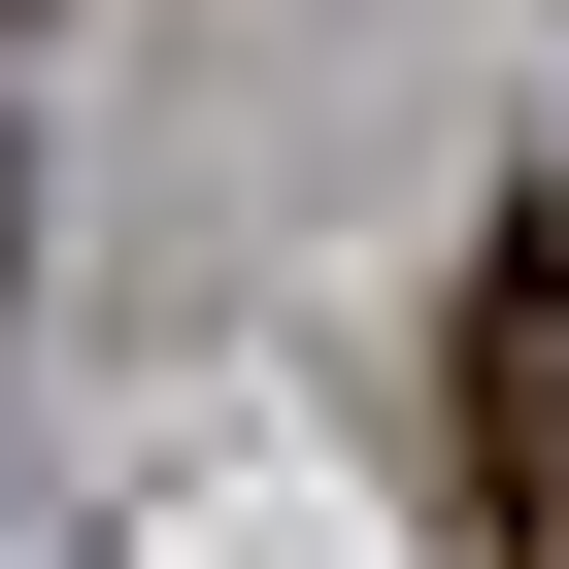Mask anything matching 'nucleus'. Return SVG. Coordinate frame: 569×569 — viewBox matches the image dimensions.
<instances>
[{"mask_svg":"<svg viewBox=\"0 0 569 569\" xmlns=\"http://www.w3.org/2000/svg\"><path fill=\"white\" fill-rule=\"evenodd\" d=\"M469 502H502V569H569V201L469 234Z\"/></svg>","mask_w":569,"mask_h":569,"instance_id":"obj_1","label":"nucleus"},{"mask_svg":"<svg viewBox=\"0 0 569 569\" xmlns=\"http://www.w3.org/2000/svg\"><path fill=\"white\" fill-rule=\"evenodd\" d=\"M0 268H34V201H0Z\"/></svg>","mask_w":569,"mask_h":569,"instance_id":"obj_2","label":"nucleus"}]
</instances>
